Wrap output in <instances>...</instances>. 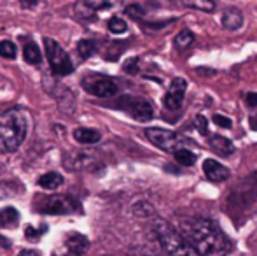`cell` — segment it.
Instances as JSON below:
<instances>
[{
	"instance_id": "obj_1",
	"label": "cell",
	"mask_w": 257,
	"mask_h": 256,
	"mask_svg": "<svg viewBox=\"0 0 257 256\" xmlns=\"http://www.w3.org/2000/svg\"><path fill=\"white\" fill-rule=\"evenodd\" d=\"M179 233L198 256H226L233 249L229 237L208 218L184 219Z\"/></svg>"
},
{
	"instance_id": "obj_2",
	"label": "cell",
	"mask_w": 257,
	"mask_h": 256,
	"mask_svg": "<svg viewBox=\"0 0 257 256\" xmlns=\"http://www.w3.org/2000/svg\"><path fill=\"white\" fill-rule=\"evenodd\" d=\"M30 127L23 109H7L0 113V153H14L25 142Z\"/></svg>"
},
{
	"instance_id": "obj_3",
	"label": "cell",
	"mask_w": 257,
	"mask_h": 256,
	"mask_svg": "<svg viewBox=\"0 0 257 256\" xmlns=\"http://www.w3.org/2000/svg\"><path fill=\"white\" fill-rule=\"evenodd\" d=\"M154 233L168 256H198L194 249L184 240V237L165 219H154Z\"/></svg>"
},
{
	"instance_id": "obj_4",
	"label": "cell",
	"mask_w": 257,
	"mask_h": 256,
	"mask_svg": "<svg viewBox=\"0 0 257 256\" xmlns=\"http://www.w3.org/2000/svg\"><path fill=\"white\" fill-rule=\"evenodd\" d=\"M257 204V172L248 176L247 179L238 185L234 192H231V197L227 200V212L231 218H236L238 212L245 214L250 207Z\"/></svg>"
},
{
	"instance_id": "obj_5",
	"label": "cell",
	"mask_w": 257,
	"mask_h": 256,
	"mask_svg": "<svg viewBox=\"0 0 257 256\" xmlns=\"http://www.w3.org/2000/svg\"><path fill=\"white\" fill-rule=\"evenodd\" d=\"M146 137L149 139L151 144H154L156 147L166 151V153H173V151L180 149V147L189 146V140L180 137L179 133L172 132V130L165 128H146Z\"/></svg>"
},
{
	"instance_id": "obj_6",
	"label": "cell",
	"mask_w": 257,
	"mask_h": 256,
	"mask_svg": "<svg viewBox=\"0 0 257 256\" xmlns=\"http://www.w3.org/2000/svg\"><path fill=\"white\" fill-rule=\"evenodd\" d=\"M44 49H46V56L49 60V65H51V68L58 75H68L74 72V63H72L70 56L67 55V51L54 39L51 37L44 39Z\"/></svg>"
},
{
	"instance_id": "obj_7",
	"label": "cell",
	"mask_w": 257,
	"mask_h": 256,
	"mask_svg": "<svg viewBox=\"0 0 257 256\" xmlns=\"http://www.w3.org/2000/svg\"><path fill=\"white\" fill-rule=\"evenodd\" d=\"M119 109H122L124 113H128L133 120L142 121V123H147L154 118V109L151 106L149 100L142 99V97H122L119 99V102L115 104Z\"/></svg>"
},
{
	"instance_id": "obj_8",
	"label": "cell",
	"mask_w": 257,
	"mask_h": 256,
	"mask_svg": "<svg viewBox=\"0 0 257 256\" xmlns=\"http://www.w3.org/2000/svg\"><path fill=\"white\" fill-rule=\"evenodd\" d=\"M81 205L70 195H51V197H46L42 200V204L39 205V211L44 212V214H72V212L79 211Z\"/></svg>"
},
{
	"instance_id": "obj_9",
	"label": "cell",
	"mask_w": 257,
	"mask_h": 256,
	"mask_svg": "<svg viewBox=\"0 0 257 256\" xmlns=\"http://www.w3.org/2000/svg\"><path fill=\"white\" fill-rule=\"evenodd\" d=\"M82 88L91 95L100 97V99H108V97H114L117 93V84L114 82V79L96 74L82 79Z\"/></svg>"
},
{
	"instance_id": "obj_10",
	"label": "cell",
	"mask_w": 257,
	"mask_h": 256,
	"mask_svg": "<svg viewBox=\"0 0 257 256\" xmlns=\"http://www.w3.org/2000/svg\"><path fill=\"white\" fill-rule=\"evenodd\" d=\"M187 90V82L186 79L182 77H175L172 82H170V88L166 92L165 99H163V104L168 111H179L180 106L184 102V95H186Z\"/></svg>"
},
{
	"instance_id": "obj_11",
	"label": "cell",
	"mask_w": 257,
	"mask_h": 256,
	"mask_svg": "<svg viewBox=\"0 0 257 256\" xmlns=\"http://www.w3.org/2000/svg\"><path fill=\"white\" fill-rule=\"evenodd\" d=\"M88 239H86L82 233L72 232L65 235L63 240V251H61V256H82L84 251L88 249Z\"/></svg>"
},
{
	"instance_id": "obj_12",
	"label": "cell",
	"mask_w": 257,
	"mask_h": 256,
	"mask_svg": "<svg viewBox=\"0 0 257 256\" xmlns=\"http://www.w3.org/2000/svg\"><path fill=\"white\" fill-rule=\"evenodd\" d=\"M203 172H205V178L212 183H224L229 178L227 167H224L222 163H219L213 158H208V160L203 161Z\"/></svg>"
},
{
	"instance_id": "obj_13",
	"label": "cell",
	"mask_w": 257,
	"mask_h": 256,
	"mask_svg": "<svg viewBox=\"0 0 257 256\" xmlns=\"http://www.w3.org/2000/svg\"><path fill=\"white\" fill-rule=\"evenodd\" d=\"M220 23L226 30H238L243 25V14H241L240 9L236 7H227L222 13V18H220Z\"/></svg>"
},
{
	"instance_id": "obj_14",
	"label": "cell",
	"mask_w": 257,
	"mask_h": 256,
	"mask_svg": "<svg viewBox=\"0 0 257 256\" xmlns=\"http://www.w3.org/2000/svg\"><path fill=\"white\" fill-rule=\"evenodd\" d=\"M89 161H93L91 156L88 154H82V153H68L63 160V165L67 170L70 172H79L82 168H86L89 165Z\"/></svg>"
},
{
	"instance_id": "obj_15",
	"label": "cell",
	"mask_w": 257,
	"mask_h": 256,
	"mask_svg": "<svg viewBox=\"0 0 257 256\" xmlns=\"http://www.w3.org/2000/svg\"><path fill=\"white\" fill-rule=\"evenodd\" d=\"M210 147L220 156H229L234 153V144L224 135H212L210 137Z\"/></svg>"
},
{
	"instance_id": "obj_16",
	"label": "cell",
	"mask_w": 257,
	"mask_h": 256,
	"mask_svg": "<svg viewBox=\"0 0 257 256\" xmlns=\"http://www.w3.org/2000/svg\"><path fill=\"white\" fill-rule=\"evenodd\" d=\"M74 139L77 140L79 144H96L102 140V135H100L98 130L95 128H75L74 130Z\"/></svg>"
},
{
	"instance_id": "obj_17",
	"label": "cell",
	"mask_w": 257,
	"mask_h": 256,
	"mask_svg": "<svg viewBox=\"0 0 257 256\" xmlns=\"http://www.w3.org/2000/svg\"><path fill=\"white\" fill-rule=\"evenodd\" d=\"M63 185V176L58 172H48L39 179V186L44 190H56Z\"/></svg>"
},
{
	"instance_id": "obj_18",
	"label": "cell",
	"mask_w": 257,
	"mask_h": 256,
	"mask_svg": "<svg viewBox=\"0 0 257 256\" xmlns=\"http://www.w3.org/2000/svg\"><path fill=\"white\" fill-rule=\"evenodd\" d=\"M173 158L177 160V163L184 165V167H191L196 163V153H193L187 147H180V149L173 151Z\"/></svg>"
},
{
	"instance_id": "obj_19",
	"label": "cell",
	"mask_w": 257,
	"mask_h": 256,
	"mask_svg": "<svg viewBox=\"0 0 257 256\" xmlns=\"http://www.w3.org/2000/svg\"><path fill=\"white\" fill-rule=\"evenodd\" d=\"M177 2L182 4L184 7L203 11V13H212L215 9V2L213 0H177Z\"/></svg>"
},
{
	"instance_id": "obj_20",
	"label": "cell",
	"mask_w": 257,
	"mask_h": 256,
	"mask_svg": "<svg viewBox=\"0 0 257 256\" xmlns=\"http://www.w3.org/2000/svg\"><path fill=\"white\" fill-rule=\"evenodd\" d=\"M23 55H25V60H27L30 65H39L42 62L41 49L37 48V44H35V42H27V44H25Z\"/></svg>"
},
{
	"instance_id": "obj_21",
	"label": "cell",
	"mask_w": 257,
	"mask_h": 256,
	"mask_svg": "<svg viewBox=\"0 0 257 256\" xmlns=\"http://www.w3.org/2000/svg\"><path fill=\"white\" fill-rule=\"evenodd\" d=\"M20 221V212L14 207H4L0 211V226H14Z\"/></svg>"
},
{
	"instance_id": "obj_22",
	"label": "cell",
	"mask_w": 257,
	"mask_h": 256,
	"mask_svg": "<svg viewBox=\"0 0 257 256\" xmlns=\"http://www.w3.org/2000/svg\"><path fill=\"white\" fill-rule=\"evenodd\" d=\"M96 49H98V42L91 41V39H82L77 44V51L82 58H89L91 55H95Z\"/></svg>"
},
{
	"instance_id": "obj_23",
	"label": "cell",
	"mask_w": 257,
	"mask_h": 256,
	"mask_svg": "<svg viewBox=\"0 0 257 256\" xmlns=\"http://www.w3.org/2000/svg\"><path fill=\"white\" fill-rule=\"evenodd\" d=\"M84 2L89 9H93L96 13V11L114 9V7H117L121 4V0H84Z\"/></svg>"
},
{
	"instance_id": "obj_24",
	"label": "cell",
	"mask_w": 257,
	"mask_h": 256,
	"mask_svg": "<svg viewBox=\"0 0 257 256\" xmlns=\"http://www.w3.org/2000/svg\"><path fill=\"white\" fill-rule=\"evenodd\" d=\"M193 42H194V34H191L189 30H182L175 37V48L179 49V51H184V49H187L189 46H193Z\"/></svg>"
},
{
	"instance_id": "obj_25",
	"label": "cell",
	"mask_w": 257,
	"mask_h": 256,
	"mask_svg": "<svg viewBox=\"0 0 257 256\" xmlns=\"http://www.w3.org/2000/svg\"><path fill=\"white\" fill-rule=\"evenodd\" d=\"M18 55V48L13 41H2L0 42V56L7 60H14Z\"/></svg>"
},
{
	"instance_id": "obj_26",
	"label": "cell",
	"mask_w": 257,
	"mask_h": 256,
	"mask_svg": "<svg viewBox=\"0 0 257 256\" xmlns=\"http://www.w3.org/2000/svg\"><path fill=\"white\" fill-rule=\"evenodd\" d=\"M133 214L139 218H149V216H154V207L149 202H139L133 205Z\"/></svg>"
},
{
	"instance_id": "obj_27",
	"label": "cell",
	"mask_w": 257,
	"mask_h": 256,
	"mask_svg": "<svg viewBox=\"0 0 257 256\" xmlns=\"http://www.w3.org/2000/svg\"><path fill=\"white\" fill-rule=\"evenodd\" d=\"M107 27H108V32H112V34H124V32L128 30L126 21L121 20V18H117V16L110 18L108 23H107Z\"/></svg>"
},
{
	"instance_id": "obj_28",
	"label": "cell",
	"mask_w": 257,
	"mask_h": 256,
	"mask_svg": "<svg viewBox=\"0 0 257 256\" xmlns=\"http://www.w3.org/2000/svg\"><path fill=\"white\" fill-rule=\"evenodd\" d=\"M46 230H48V226H41V228H34V226H28V228L25 230V235H27V239H30V240H37L41 235H44Z\"/></svg>"
},
{
	"instance_id": "obj_29",
	"label": "cell",
	"mask_w": 257,
	"mask_h": 256,
	"mask_svg": "<svg viewBox=\"0 0 257 256\" xmlns=\"http://www.w3.org/2000/svg\"><path fill=\"white\" fill-rule=\"evenodd\" d=\"M126 14L132 16V18H135V20H142V18L146 16V11H144L140 6H137V4H133V6L126 7Z\"/></svg>"
},
{
	"instance_id": "obj_30",
	"label": "cell",
	"mask_w": 257,
	"mask_h": 256,
	"mask_svg": "<svg viewBox=\"0 0 257 256\" xmlns=\"http://www.w3.org/2000/svg\"><path fill=\"white\" fill-rule=\"evenodd\" d=\"M213 123H215L217 127H220V128H231L233 121H231L229 118L222 116V114H215V116H213Z\"/></svg>"
},
{
	"instance_id": "obj_31",
	"label": "cell",
	"mask_w": 257,
	"mask_h": 256,
	"mask_svg": "<svg viewBox=\"0 0 257 256\" xmlns=\"http://www.w3.org/2000/svg\"><path fill=\"white\" fill-rule=\"evenodd\" d=\"M196 128H198V132L203 133V135L208 133V121H206V118L203 114H198L196 116Z\"/></svg>"
},
{
	"instance_id": "obj_32",
	"label": "cell",
	"mask_w": 257,
	"mask_h": 256,
	"mask_svg": "<svg viewBox=\"0 0 257 256\" xmlns=\"http://www.w3.org/2000/svg\"><path fill=\"white\" fill-rule=\"evenodd\" d=\"M124 72H128V74H137V72H139V58H130L128 62L124 63Z\"/></svg>"
},
{
	"instance_id": "obj_33",
	"label": "cell",
	"mask_w": 257,
	"mask_h": 256,
	"mask_svg": "<svg viewBox=\"0 0 257 256\" xmlns=\"http://www.w3.org/2000/svg\"><path fill=\"white\" fill-rule=\"evenodd\" d=\"M245 104L248 107H257V93H247L245 95Z\"/></svg>"
},
{
	"instance_id": "obj_34",
	"label": "cell",
	"mask_w": 257,
	"mask_h": 256,
	"mask_svg": "<svg viewBox=\"0 0 257 256\" xmlns=\"http://www.w3.org/2000/svg\"><path fill=\"white\" fill-rule=\"evenodd\" d=\"M248 125H250L252 130H255V132H257V113H254L250 116V120H248Z\"/></svg>"
},
{
	"instance_id": "obj_35",
	"label": "cell",
	"mask_w": 257,
	"mask_h": 256,
	"mask_svg": "<svg viewBox=\"0 0 257 256\" xmlns=\"http://www.w3.org/2000/svg\"><path fill=\"white\" fill-rule=\"evenodd\" d=\"M0 247H4V249H9V247H11V240L0 235Z\"/></svg>"
},
{
	"instance_id": "obj_36",
	"label": "cell",
	"mask_w": 257,
	"mask_h": 256,
	"mask_svg": "<svg viewBox=\"0 0 257 256\" xmlns=\"http://www.w3.org/2000/svg\"><path fill=\"white\" fill-rule=\"evenodd\" d=\"M18 256H41L37 253V251H34V249H23Z\"/></svg>"
},
{
	"instance_id": "obj_37",
	"label": "cell",
	"mask_w": 257,
	"mask_h": 256,
	"mask_svg": "<svg viewBox=\"0 0 257 256\" xmlns=\"http://www.w3.org/2000/svg\"><path fill=\"white\" fill-rule=\"evenodd\" d=\"M255 219H257V214H255Z\"/></svg>"
}]
</instances>
